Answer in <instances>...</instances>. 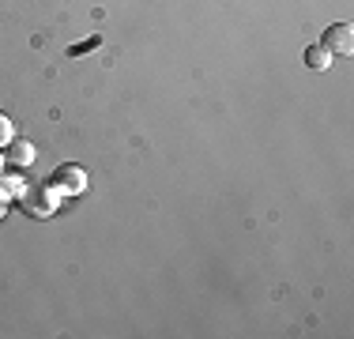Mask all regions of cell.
I'll use <instances>...</instances> for the list:
<instances>
[{
    "label": "cell",
    "instance_id": "4",
    "mask_svg": "<svg viewBox=\"0 0 354 339\" xmlns=\"http://www.w3.org/2000/svg\"><path fill=\"white\" fill-rule=\"evenodd\" d=\"M4 158H8V163H15V166L35 163V143H30V140H15V136H12V143L4 147Z\"/></svg>",
    "mask_w": 354,
    "mask_h": 339
},
{
    "label": "cell",
    "instance_id": "6",
    "mask_svg": "<svg viewBox=\"0 0 354 339\" xmlns=\"http://www.w3.org/2000/svg\"><path fill=\"white\" fill-rule=\"evenodd\" d=\"M12 136H15V125H12V117H8L4 109H0V151H4L8 143H12Z\"/></svg>",
    "mask_w": 354,
    "mask_h": 339
},
{
    "label": "cell",
    "instance_id": "3",
    "mask_svg": "<svg viewBox=\"0 0 354 339\" xmlns=\"http://www.w3.org/2000/svg\"><path fill=\"white\" fill-rule=\"evenodd\" d=\"M320 46L332 57H351L354 53V27L351 23H332V27L320 34Z\"/></svg>",
    "mask_w": 354,
    "mask_h": 339
},
{
    "label": "cell",
    "instance_id": "2",
    "mask_svg": "<svg viewBox=\"0 0 354 339\" xmlns=\"http://www.w3.org/2000/svg\"><path fill=\"white\" fill-rule=\"evenodd\" d=\"M49 185H53L61 196H80L83 189H87V170L75 166V163H64L53 170V177H49Z\"/></svg>",
    "mask_w": 354,
    "mask_h": 339
},
{
    "label": "cell",
    "instance_id": "1",
    "mask_svg": "<svg viewBox=\"0 0 354 339\" xmlns=\"http://www.w3.org/2000/svg\"><path fill=\"white\" fill-rule=\"evenodd\" d=\"M23 203H27V211H30V215L49 219L57 208H61V192H57L53 185H30V189L23 192Z\"/></svg>",
    "mask_w": 354,
    "mask_h": 339
},
{
    "label": "cell",
    "instance_id": "5",
    "mask_svg": "<svg viewBox=\"0 0 354 339\" xmlns=\"http://www.w3.org/2000/svg\"><path fill=\"white\" fill-rule=\"evenodd\" d=\"M306 64L320 72V68H328V64H332V53H328L324 46H309V49H306Z\"/></svg>",
    "mask_w": 354,
    "mask_h": 339
}]
</instances>
